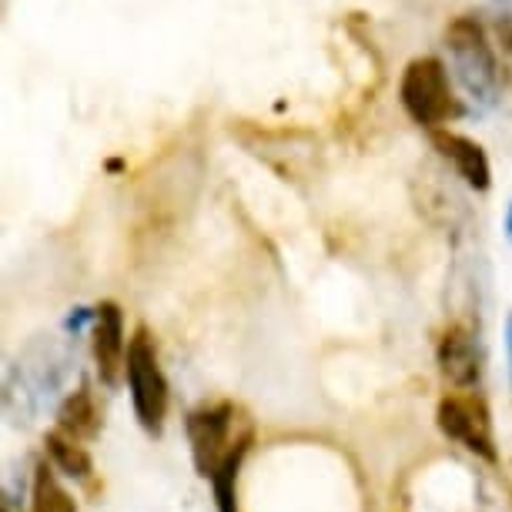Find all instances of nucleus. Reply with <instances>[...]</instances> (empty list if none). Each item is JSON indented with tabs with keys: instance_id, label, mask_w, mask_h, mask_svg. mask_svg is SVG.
I'll use <instances>...</instances> for the list:
<instances>
[{
	"instance_id": "obj_6",
	"label": "nucleus",
	"mask_w": 512,
	"mask_h": 512,
	"mask_svg": "<svg viewBox=\"0 0 512 512\" xmlns=\"http://www.w3.org/2000/svg\"><path fill=\"white\" fill-rule=\"evenodd\" d=\"M91 338H94V365L104 385H118L128 372V342L124 338V312L118 302H101L91 315Z\"/></svg>"
},
{
	"instance_id": "obj_11",
	"label": "nucleus",
	"mask_w": 512,
	"mask_h": 512,
	"mask_svg": "<svg viewBox=\"0 0 512 512\" xmlns=\"http://www.w3.org/2000/svg\"><path fill=\"white\" fill-rule=\"evenodd\" d=\"M248 449H251V436L245 442H238V446L231 449V456L221 462V469L211 476L218 512H238V472H241V462L248 456Z\"/></svg>"
},
{
	"instance_id": "obj_2",
	"label": "nucleus",
	"mask_w": 512,
	"mask_h": 512,
	"mask_svg": "<svg viewBox=\"0 0 512 512\" xmlns=\"http://www.w3.org/2000/svg\"><path fill=\"white\" fill-rule=\"evenodd\" d=\"M446 47L452 54V67H456L462 88L472 101L479 104H492L499 98V64L496 54H492V44L486 37V27H482L476 17H456L446 27Z\"/></svg>"
},
{
	"instance_id": "obj_3",
	"label": "nucleus",
	"mask_w": 512,
	"mask_h": 512,
	"mask_svg": "<svg viewBox=\"0 0 512 512\" xmlns=\"http://www.w3.org/2000/svg\"><path fill=\"white\" fill-rule=\"evenodd\" d=\"M128 392L134 415L148 436H161L164 419H168V379L161 372L158 349L148 328H138L128 342Z\"/></svg>"
},
{
	"instance_id": "obj_8",
	"label": "nucleus",
	"mask_w": 512,
	"mask_h": 512,
	"mask_svg": "<svg viewBox=\"0 0 512 512\" xmlns=\"http://www.w3.org/2000/svg\"><path fill=\"white\" fill-rule=\"evenodd\" d=\"M432 144H436V151L452 164V171H456L469 188L489 191L492 168H489V154L482 151L479 141H472L466 134H456V131H432Z\"/></svg>"
},
{
	"instance_id": "obj_5",
	"label": "nucleus",
	"mask_w": 512,
	"mask_h": 512,
	"mask_svg": "<svg viewBox=\"0 0 512 512\" xmlns=\"http://www.w3.org/2000/svg\"><path fill=\"white\" fill-rule=\"evenodd\" d=\"M436 422L442 429V436L459 442L462 449L472 452V456L496 462V436H492V422H489V409L479 399H469V395H449V399L439 402L436 409Z\"/></svg>"
},
{
	"instance_id": "obj_10",
	"label": "nucleus",
	"mask_w": 512,
	"mask_h": 512,
	"mask_svg": "<svg viewBox=\"0 0 512 512\" xmlns=\"http://www.w3.org/2000/svg\"><path fill=\"white\" fill-rule=\"evenodd\" d=\"M44 452H47V459L54 462V469H61L64 476L81 479V482L91 479L94 462L88 456V449H84L81 442L67 439L64 432H47V436H44Z\"/></svg>"
},
{
	"instance_id": "obj_7",
	"label": "nucleus",
	"mask_w": 512,
	"mask_h": 512,
	"mask_svg": "<svg viewBox=\"0 0 512 512\" xmlns=\"http://www.w3.org/2000/svg\"><path fill=\"white\" fill-rule=\"evenodd\" d=\"M436 359H439V372L442 379L456 389H472L482 375V355H479V345L472 332H466L462 325H449L446 332L439 338V349H436Z\"/></svg>"
},
{
	"instance_id": "obj_4",
	"label": "nucleus",
	"mask_w": 512,
	"mask_h": 512,
	"mask_svg": "<svg viewBox=\"0 0 512 512\" xmlns=\"http://www.w3.org/2000/svg\"><path fill=\"white\" fill-rule=\"evenodd\" d=\"M238 409L231 402L218 405H201L188 415V442H191V459L201 479H208L221 469V462L231 456V449L238 442H245L251 436V429L238 432Z\"/></svg>"
},
{
	"instance_id": "obj_1",
	"label": "nucleus",
	"mask_w": 512,
	"mask_h": 512,
	"mask_svg": "<svg viewBox=\"0 0 512 512\" xmlns=\"http://www.w3.org/2000/svg\"><path fill=\"white\" fill-rule=\"evenodd\" d=\"M399 98L405 114L419 124V128L439 131V124H446L462 114V104L452 94L449 71L439 57H415L402 71Z\"/></svg>"
},
{
	"instance_id": "obj_9",
	"label": "nucleus",
	"mask_w": 512,
	"mask_h": 512,
	"mask_svg": "<svg viewBox=\"0 0 512 512\" xmlns=\"http://www.w3.org/2000/svg\"><path fill=\"white\" fill-rule=\"evenodd\" d=\"M101 429V415L98 405H94V395L88 385H81L77 392H71L57 409V432H64L67 439L74 442H88L98 436Z\"/></svg>"
},
{
	"instance_id": "obj_12",
	"label": "nucleus",
	"mask_w": 512,
	"mask_h": 512,
	"mask_svg": "<svg viewBox=\"0 0 512 512\" xmlns=\"http://www.w3.org/2000/svg\"><path fill=\"white\" fill-rule=\"evenodd\" d=\"M31 506L34 512H77L71 492L57 482L51 466H37L31 482Z\"/></svg>"
},
{
	"instance_id": "obj_13",
	"label": "nucleus",
	"mask_w": 512,
	"mask_h": 512,
	"mask_svg": "<svg viewBox=\"0 0 512 512\" xmlns=\"http://www.w3.org/2000/svg\"><path fill=\"white\" fill-rule=\"evenodd\" d=\"M506 238H509V245H512V201H509V208H506Z\"/></svg>"
}]
</instances>
